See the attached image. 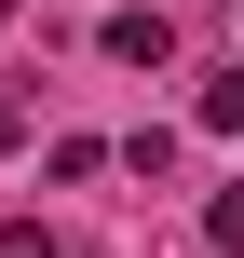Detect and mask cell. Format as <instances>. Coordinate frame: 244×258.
Returning <instances> with one entry per match:
<instances>
[{"label":"cell","mask_w":244,"mask_h":258,"mask_svg":"<svg viewBox=\"0 0 244 258\" xmlns=\"http://www.w3.org/2000/svg\"><path fill=\"white\" fill-rule=\"evenodd\" d=\"M95 41H109V54H122V68H163V54H177V14H109V27H95Z\"/></svg>","instance_id":"6da1fadb"},{"label":"cell","mask_w":244,"mask_h":258,"mask_svg":"<svg viewBox=\"0 0 244 258\" xmlns=\"http://www.w3.org/2000/svg\"><path fill=\"white\" fill-rule=\"evenodd\" d=\"M204 136H244V68H217V82H204Z\"/></svg>","instance_id":"7a4b0ae2"},{"label":"cell","mask_w":244,"mask_h":258,"mask_svg":"<svg viewBox=\"0 0 244 258\" xmlns=\"http://www.w3.org/2000/svg\"><path fill=\"white\" fill-rule=\"evenodd\" d=\"M68 231H41V218H0V258H54Z\"/></svg>","instance_id":"3957f363"},{"label":"cell","mask_w":244,"mask_h":258,"mask_svg":"<svg viewBox=\"0 0 244 258\" xmlns=\"http://www.w3.org/2000/svg\"><path fill=\"white\" fill-rule=\"evenodd\" d=\"M217 245H244V190H217Z\"/></svg>","instance_id":"277c9868"},{"label":"cell","mask_w":244,"mask_h":258,"mask_svg":"<svg viewBox=\"0 0 244 258\" xmlns=\"http://www.w3.org/2000/svg\"><path fill=\"white\" fill-rule=\"evenodd\" d=\"M54 258H95V245H54Z\"/></svg>","instance_id":"5b68a950"}]
</instances>
